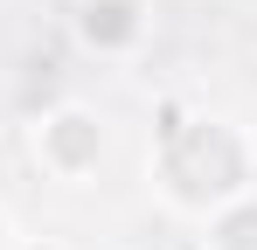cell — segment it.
Returning a JSON list of instances; mask_svg holds the SVG:
<instances>
[{"mask_svg": "<svg viewBox=\"0 0 257 250\" xmlns=\"http://www.w3.org/2000/svg\"><path fill=\"white\" fill-rule=\"evenodd\" d=\"M257 188V160H250V139L243 125L229 118H181L160 132V195L174 208H188L195 222L222 208L229 195Z\"/></svg>", "mask_w": 257, "mask_h": 250, "instance_id": "1", "label": "cell"}, {"mask_svg": "<svg viewBox=\"0 0 257 250\" xmlns=\"http://www.w3.org/2000/svg\"><path fill=\"white\" fill-rule=\"evenodd\" d=\"M28 146H35V167H49L56 181H84L104 160V118L90 104H56V111L35 118V139Z\"/></svg>", "mask_w": 257, "mask_h": 250, "instance_id": "2", "label": "cell"}, {"mask_svg": "<svg viewBox=\"0 0 257 250\" xmlns=\"http://www.w3.org/2000/svg\"><path fill=\"white\" fill-rule=\"evenodd\" d=\"M77 35L97 56H125L146 35V14H139V0H84L77 7Z\"/></svg>", "mask_w": 257, "mask_h": 250, "instance_id": "3", "label": "cell"}, {"mask_svg": "<svg viewBox=\"0 0 257 250\" xmlns=\"http://www.w3.org/2000/svg\"><path fill=\"white\" fill-rule=\"evenodd\" d=\"M202 250H257V188L202 215Z\"/></svg>", "mask_w": 257, "mask_h": 250, "instance_id": "4", "label": "cell"}, {"mask_svg": "<svg viewBox=\"0 0 257 250\" xmlns=\"http://www.w3.org/2000/svg\"><path fill=\"white\" fill-rule=\"evenodd\" d=\"M0 250H14V229H7V215H0Z\"/></svg>", "mask_w": 257, "mask_h": 250, "instance_id": "5", "label": "cell"}, {"mask_svg": "<svg viewBox=\"0 0 257 250\" xmlns=\"http://www.w3.org/2000/svg\"><path fill=\"white\" fill-rule=\"evenodd\" d=\"M14 250H63V243H14Z\"/></svg>", "mask_w": 257, "mask_h": 250, "instance_id": "6", "label": "cell"}]
</instances>
